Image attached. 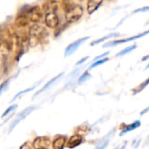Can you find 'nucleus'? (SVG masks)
Instances as JSON below:
<instances>
[{"label":"nucleus","mask_w":149,"mask_h":149,"mask_svg":"<svg viewBox=\"0 0 149 149\" xmlns=\"http://www.w3.org/2000/svg\"><path fill=\"white\" fill-rule=\"evenodd\" d=\"M58 8V4L56 0H47L43 5L45 24L50 29H56L59 24V17L57 13Z\"/></svg>","instance_id":"1"},{"label":"nucleus","mask_w":149,"mask_h":149,"mask_svg":"<svg viewBox=\"0 0 149 149\" xmlns=\"http://www.w3.org/2000/svg\"><path fill=\"white\" fill-rule=\"evenodd\" d=\"M27 35H28V42H29V46L31 47H35L38 44L44 41L45 38H47V31L45 29L40 25L38 23L37 24H32L28 31H27Z\"/></svg>","instance_id":"2"},{"label":"nucleus","mask_w":149,"mask_h":149,"mask_svg":"<svg viewBox=\"0 0 149 149\" xmlns=\"http://www.w3.org/2000/svg\"><path fill=\"white\" fill-rule=\"evenodd\" d=\"M24 17L28 20L30 24H37L42 18V10L39 5H24L19 10Z\"/></svg>","instance_id":"3"},{"label":"nucleus","mask_w":149,"mask_h":149,"mask_svg":"<svg viewBox=\"0 0 149 149\" xmlns=\"http://www.w3.org/2000/svg\"><path fill=\"white\" fill-rule=\"evenodd\" d=\"M65 11V19L68 24H74L78 22L84 14V9L80 4H73Z\"/></svg>","instance_id":"4"},{"label":"nucleus","mask_w":149,"mask_h":149,"mask_svg":"<svg viewBox=\"0 0 149 149\" xmlns=\"http://www.w3.org/2000/svg\"><path fill=\"white\" fill-rule=\"evenodd\" d=\"M36 107L35 106H31V107H26L25 109H24L22 112H20L17 115V117L13 120V121L11 122V124H10V129H9V133H10L13 129H14V127L22 120H24V119H25L29 114H31L34 110H36Z\"/></svg>","instance_id":"5"},{"label":"nucleus","mask_w":149,"mask_h":149,"mask_svg":"<svg viewBox=\"0 0 149 149\" xmlns=\"http://www.w3.org/2000/svg\"><path fill=\"white\" fill-rule=\"evenodd\" d=\"M89 38H90V37H84V38H81L76 40L75 42L70 44V45L66 47V49H65V57H68V56H70L71 54L74 53V52L79 48V46H80L82 44H84L86 40H88Z\"/></svg>","instance_id":"6"},{"label":"nucleus","mask_w":149,"mask_h":149,"mask_svg":"<svg viewBox=\"0 0 149 149\" xmlns=\"http://www.w3.org/2000/svg\"><path fill=\"white\" fill-rule=\"evenodd\" d=\"M148 33V31H146L145 32L143 33H141L139 35H136V36H133V37H130V38H123V39H120V40H114V41H112L110 43H107L106 45H103V48H106V47H110V46H113V45H120V44H124V43H127V42H130V41H133V40H135L137 38H140L143 36H145L146 34Z\"/></svg>","instance_id":"7"},{"label":"nucleus","mask_w":149,"mask_h":149,"mask_svg":"<svg viewBox=\"0 0 149 149\" xmlns=\"http://www.w3.org/2000/svg\"><path fill=\"white\" fill-rule=\"evenodd\" d=\"M104 0H88L86 5V11L89 15L94 13L102 4Z\"/></svg>","instance_id":"8"},{"label":"nucleus","mask_w":149,"mask_h":149,"mask_svg":"<svg viewBox=\"0 0 149 149\" xmlns=\"http://www.w3.org/2000/svg\"><path fill=\"white\" fill-rule=\"evenodd\" d=\"M50 140L46 137H38L33 142V148L35 149L46 148L50 145Z\"/></svg>","instance_id":"9"},{"label":"nucleus","mask_w":149,"mask_h":149,"mask_svg":"<svg viewBox=\"0 0 149 149\" xmlns=\"http://www.w3.org/2000/svg\"><path fill=\"white\" fill-rule=\"evenodd\" d=\"M63 74H64V73L62 72V73H60L59 75H58V76H56L55 78H53L52 79H51V80H50L49 82H47V83H46V84L45 85V86H44V87H43L42 89H40L39 91H38V92H37V93H36L34 94V96H33V99H34V98H36V97H37L38 95H39V94H40L41 93H43V92H45V91L48 90L49 88H51V87H52V86L54 85V83H55V82H56V81H57L58 79H59L61 78V76H62Z\"/></svg>","instance_id":"10"},{"label":"nucleus","mask_w":149,"mask_h":149,"mask_svg":"<svg viewBox=\"0 0 149 149\" xmlns=\"http://www.w3.org/2000/svg\"><path fill=\"white\" fill-rule=\"evenodd\" d=\"M81 143H82V137L75 134V135H72L69 139V141L66 144V147L69 148H74L78 147L79 145H80Z\"/></svg>","instance_id":"11"},{"label":"nucleus","mask_w":149,"mask_h":149,"mask_svg":"<svg viewBox=\"0 0 149 149\" xmlns=\"http://www.w3.org/2000/svg\"><path fill=\"white\" fill-rule=\"evenodd\" d=\"M66 137L65 136H58L52 141V148L53 149H63L65 146Z\"/></svg>","instance_id":"12"},{"label":"nucleus","mask_w":149,"mask_h":149,"mask_svg":"<svg viewBox=\"0 0 149 149\" xmlns=\"http://www.w3.org/2000/svg\"><path fill=\"white\" fill-rule=\"evenodd\" d=\"M116 36H118L117 33H111V34H109V35L104 36V37H102V38H98V39L94 40L93 42H92V43L90 44V45H91V46L96 45H98V44H100V43H102V42H104V41H106V40H107V39H109V38H111L116 37Z\"/></svg>","instance_id":"13"},{"label":"nucleus","mask_w":149,"mask_h":149,"mask_svg":"<svg viewBox=\"0 0 149 149\" xmlns=\"http://www.w3.org/2000/svg\"><path fill=\"white\" fill-rule=\"evenodd\" d=\"M140 126H141V122H140L139 120H137V121H135V122L132 123L131 125L127 126V127H126V129H124V130L120 133V136H121V135H123V134H126V133H127V132H130V131H133V130H134V129L138 128Z\"/></svg>","instance_id":"14"},{"label":"nucleus","mask_w":149,"mask_h":149,"mask_svg":"<svg viewBox=\"0 0 149 149\" xmlns=\"http://www.w3.org/2000/svg\"><path fill=\"white\" fill-rule=\"evenodd\" d=\"M136 47H137V45H130V46H128V47L125 48V49H124V50H122L121 52H120L117 54V57L124 56V55H126V54H127V53L131 52H132V51H134V49H136Z\"/></svg>","instance_id":"15"},{"label":"nucleus","mask_w":149,"mask_h":149,"mask_svg":"<svg viewBox=\"0 0 149 149\" xmlns=\"http://www.w3.org/2000/svg\"><path fill=\"white\" fill-rule=\"evenodd\" d=\"M108 60H109L108 58H101V59L96 60V61L89 67V69H93V68H95V67H97V66H99V65H103L104 63L107 62Z\"/></svg>","instance_id":"16"},{"label":"nucleus","mask_w":149,"mask_h":149,"mask_svg":"<svg viewBox=\"0 0 149 149\" xmlns=\"http://www.w3.org/2000/svg\"><path fill=\"white\" fill-rule=\"evenodd\" d=\"M61 3H62L64 10H67L68 8H70L71 6H72L73 4H75V3L72 2V0H61Z\"/></svg>","instance_id":"17"},{"label":"nucleus","mask_w":149,"mask_h":149,"mask_svg":"<svg viewBox=\"0 0 149 149\" xmlns=\"http://www.w3.org/2000/svg\"><path fill=\"white\" fill-rule=\"evenodd\" d=\"M90 78H91V74H90L88 72H84V73L79 77V83H83V82L88 80Z\"/></svg>","instance_id":"18"},{"label":"nucleus","mask_w":149,"mask_h":149,"mask_svg":"<svg viewBox=\"0 0 149 149\" xmlns=\"http://www.w3.org/2000/svg\"><path fill=\"white\" fill-rule=\"evenodd\" d=\"M35 87H36V86H32V87H31V88H27V89H25L24 91H21V92H19L17 94H16V95L14 96V98L11 100V102H12V101H14L16 99H17V98H18L19 96H21L22 94H24L25 93H28V92H31V91H32L33 89H35Z\"/></svg>","instance_id":"19"},{"label":"nucleus","mask_w":149,"mask_h":149,"mask_svg":"<svg viewBox=\"0 0 149 149\" xmlns=\"http://www.w3.org/2000/svg\"><path fill=\"white\" fill-rule=\"evenodd\" d=\"M10 79H6L5 81H3L1 85H0V95L7 89L8 86H9V83H10Z\"/></svg>","instance_id":"20"},{"label":"nucleus","mask_w":149,"mask_h":149,"mask_svg":"<svg viewBox=\"0 0 149 149\" xmlns=\"http://www.w3.org/2000/svg\"><path fill=\"white\" fill-rule=\"evenodd\" d=\"M17 107V105H12V106H10V107H8V108L5 110V112L2 114V116H1V117H2V118H3V117L7 116L10 113H11L12 111H14Z\"/></svg>","instance_id":"21"},{"label":"nucleus","mask_w":149,"mask_h":149,"mask_svg":"<svg viewBox=\"0 0 149 149\" xmlns=\"http://www.w3.org/2000/svg\"><path fill=\"white\" fill-rule=\"evenodd\" d=\"M108 142H109V140L107 139V140L104 141L103 142H101L100 144H99V145L96 147V148L95 149H105L106 148V147L108 145Z\"/></svg>","instance_id":"22"},{"label":"nucleus","mask_w":149,"mask_h":149,"mask_svg":"<svg viewBox=\"0 0 149 149\" xmlns=\"http://www.w3.org/2000/svg\"><path fill=\"white\" fill-rule=\"evenodd\" d=\"M110 52H104L103 54H101V55H100V56H98V57H96L95 58H94V60H99V59H101L102 58H104V57H106L107 55H108Z\"/></svg>","instance_id":"23"},{"label":"nucleus","mask_w":149,"mask_h":149,"mask_svg":"<svg viewBox=\"0 0 149 149\" xmlns=\"http://www.w3.org/2000/svg\"><path fill=\"white\" fill-rule=\"evenodd\" d=\"M148 7H145V8H140V9H137L136 10L134 11V13H137V12H140V11H148Z\"/></svg>","instance_id":"24"},{"label":"nucleus","mask_w":149,"mask_h":149,"mask_svg":"<svg viewBox=\"0 0 149 149\" xmlns=\"http://www.w3.org/2000/svg\"><path fill=\"white\" fill-rule=\"evenodd\" d=\"M87 58H88V57H85V58H83L81 60H79V61L77 62V64H76V65H81V64H83L85 61H86V60H87Z\"/></svg>","instance_id":"25"},{"label":"nucleus","mask_w":149,"mask_h":149,"mask_svg":"<svg viewBox=\"0 0 149 149\" xmlns=\"http://www.w3.org/2000/svg\"><path fill=\"white\" fill-rule=\"evenodd\" d=\"M148 108H147V109H146L145 111H143V112H141V115H142V114H144V113H145L146 112H148Z\"/></svg>","instance_id":"26"},{"label":"nucleus","mask_w":149,"mask_h":149,"mask_svg":"<svg viewBox=\"0 0 149 149\" xmlns=\"http://www.w3.org/2000/svg\"><path fill=\"white\" fill-rule=\"evenodd\" d=\"M41 149H47V148H41Z\"/></svg>","instance_id":"27"}]
</instances>
